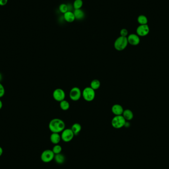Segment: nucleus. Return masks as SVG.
I'll return each mask as SVG.
<instances>
[{"mask_svg": "<svg viewBox=\"0 0 169 169\" xmlns=\"http://www.w3.org/2000/svg\"><path fill=\"white\" fill-rule=\"evenodd\" d=\"M49 128L52 133H61L65 129V124L62 119L54 118L50 122Z\"/></svg>", "mask_w": 169, "mask_h": 169, "instance_id": "obj_1", "label": "nucleus"}, {"mask_svg": "<svg viewBox=\"0 0 169 169\" xmlns=\"http://www.w3.org/2000/svg\"><path fill=\"white\" fill-rule=\"evenodd\" d=\"M128 45L127 37L120 36L117 38L114 42V46L115 49L118 51H122L126 48Z\"/></svg>", "mask_w": 169, "mask_h": 169, "instance_id": "obj_2", "label": "nucleus"}, {"mask_svg": "<svg viewBox=\"0 0 169 169\" xmlns=\"http://www.w3.org/2000/svg\"><path fill=\"white\" fill-rule=\"evenodd\" d=\"M126 120L122 115L115 116L112 119L111 125L115 129H121L125 126Z\"/></svg>", "mask_w": 169, "mask_h": 169, "instance_id": "obj_3", "label": "nucleus"}, {"mask_svg": "<svg viewBox=\"0 0 169 169\" xmlns=\"http://www.w3.org/2000/svg\"><path fill=\"white\" fill-rule=\"evenodd\" d=\"M82 95L87 102H92L95 98V91L91 88L90 87H86L84 89Z\"/></svg>", "mask_w": 169, "mask_h": 169, "instance_id": "obj_4", "label": "nucleus"}, {"mask_svg": "<svg viewBox=\"0 0 169 169\" xmlns=\"http://www.w3.org/2000/svg\"><path fill=\"white\" fill-rule=\"evenodd\" d=\"M54 156L55 154L53 152V150L46 149L42 153L41 159L44 163H50L54 160Z\"/></svg>", "mask_w": 169, "mask_h": 169, "instance_id": "obj_5", "label": "nucleus"}, {"mask_svg": "<svg viewBox=\"0 0 169 169\" xmlns=\"http://www.w3.org/2000/svg\"><path fill=\"white\" fill-rule=\"evenodd\" d=\"M74 133L73 132L71 129H64L62 132L61 135V139L65 143H68L71 141L74 138Z\"/></svg>", "mask_w": 169, "mask_h": 169, "instance_id": "obj_6", "label": "nucleus"}, {"mask_svg": "<svg viewBox=\"0 0 169 169\" xmlns=\"http://www.w3.org/2000/svg\"><path fill=\"white\" fill-rule=\"evenodd\" d=\"M82 92L78 87H74L72 88L69 93L70 99L73 101L76 102L80 99L82 96Z\"/></svg>", "mask_w": 169, "mask_h": 169, "instance_id": "obj_7", "label": "nucleus"}, {"mask_svg": "<svg viewBox=\"0 0 169 169\" xmlns=\"http://www.w3.org/2000/svg\"><path fill=\"white\" fill-rule=\"evenodd\" d=\"M150 28L147 24L139 25L136 30L137 35L139 37L146 36L149 34Z\"/></svg>", "mask_w": 169, "mask_h": 169, "instance_id": "obj_8", "label": "nucleus"}, {"mask_svg": "<svg viewBox=\"0 0 169 169\" xmlns=\"http://www.w3.org/2000/svg\"><path fill=\"white\" fill-rule=\"evenodd\" d=\"M53 98L57 102H61L65 99V92L60 88L55 89L53 92Z\"/></svg>", "mask_w": 169, "mask_h": 169, "instance_id": "obj_9", "label": "nucleus"}, {"mask_svg": "<svg viewBox=\"0 0 169 169\" xmlns=\"http://www.w3.org/2000/svg\"><path fill=\"white\" fill-rule=\"evenodd\" d=\"M128 44L132 46H137L140 43V38L137 34H131L127 37Z\"/></svg>", "mask_w": 169, "mask_h": 169, "instance_id": "obj_10", "label": "nucleus"}, {"mask_svg": "<svg viewBox=\"0 0 169 169\" xmlns=\"http://www.w3.org/2000/svg\"><path fill=\"white\" fill-rule=\"evenodd\" d=\"M112 112L115 116L122 115L124 109L120 104H115L113 105L111 108Z\"/></svg>", "mask_w": 169, "mask_h": 169, "instance_id": "obj_11", "label": "nucleus"}, {"mask_svg": "<svg viewBox=\"0 0 169 169\" xmlns=\"http://www.w3.org/2000/svg\"><path fill=\"white\" fill-rule=\"evenodd\" d=\"M61 139V135L59 134V133H52L50 135V142L54 145L58 144Z\"/></svg>", "mask_w": 169, "mask_h": 169, "instance_id": "obj_12", "label": "nucleus"}, {"mask_svg": "<svg viewBox=\"0 0 169 169\" xmlns=\"http://www.w3.org/2000/svg\"><path fill=\"white\" fill-rule=\"evenodd\" d=\"M64 20L67 22L71 23L75 20V15L72 11H68L63 15Z\"/></svg>", "mask_w": 169, "mask_h": 169, "instance_id": "obj_13", "label": "nucleus"}, {"mask_svg": "<svg viewBox=\"0 0 169 169\" xmlns=\"http://www.w3.org/2000/svg\"><path fill=\"white\" fill-rule=\"evenodd\" d=\"M73 13L75 15V19L77 20H80L83 19L85 16V14L81 9L74 10Z\"/></svg>", "mask_w": 169, "mask_h": 169, "instance_id": "obj_14", "label": "nucleus"}, {"mask_svg": "<svg viewBox=\"0 0 169 169\" xmlns=\"http://www.w3.org/2000/svg\"><path fill=\"white\" fill-rule=\"evenodd\" d=\"M122 116L126 121H130L133 119L134 117V114L133 112L130 109H126L124 110Z\"/></svg>", "mask_w": 169, "mask_h": 169, "instance_id": "obj_15", "label": "nucleus"}, {"mask_svg": "<svg viewBox=\"0 0 169 169\" xmlns=\"http://www.w3.org/2000/svg\"><path fill=\"white\" fill-rule=\"evenodd\" d=\"M54 159L56 163L58 164H62L65 162V157L62 153L55 154Z\"/></svg>", "mask_w": 169, "mask_h": 169, "instance_id": "obj_16", "label": "nucleus"}, {"mask_svg": "<svg viewBox=\"0 0 169 169\" xmlns=\"http://www.w3.org/2000/svg\"><path fill=\"white\" fill-rule=\"evenodd\" d=\"M72 131L75 135H78L82 130V126L79 123H75L72 126Z\"/></svg>", "mask_w": 169, "mask_h": 169, "instance_id": "obj_17", "label": "nucleus"}, {"mask_svg": "<svg viewBox=\"0 0 169 169\" xmlns=\"http://www.w3.org/2000/svg\"><path fill=\"white\" fill-rule=\"evenodd\" d=\"M137 21L139 25H145L148 23L147 18L144 15H140L138 16Z\"/></svg>", "mask_w": 169, "mask_h": 169, "instance_id": "obj_18", "label": "nucleus"}, {"mask_svg": "<svg viewBox=\"0 0 169 169\" xmlns=\"http://www.w3.org/2000/svg\"><path fill=\"white\" fill-rule=\"evenodd\" d=\"M100 81L98 79H95L93 80L91 83V88H92L94 90H97L98 89H99L100 87Z\"/></svg>", "mask_w": 169, "mask_h": 169, "instance_id": "obj_19", "label": "nucleus"}, {"mask_svg": "<svg viewBox=\"0 0 169 169\" xmlns=\"http://www.w3.org/2000/svg\"><path fill=\"white\" fill-rule=\"evenodd\" d=\"M60 107L61 109L64 111H66L69 109L70 108V104L69 102H67V100H62V102H60Z\"/></svg>", "mask_w": 169, "mask_h": 169, "instance_id": "obj_20", "label": "nucleus"}, {"mask_svg": "<svg viewBox=\"0 0 169 169\" xmlns=\"http://www.w3.org/2000/svg\"><path fill=\"white\" fill-rule=\"evenodd\" d=\"M83 2L82 0H75L73 4V7L74 10H78L81 9L83 6Z\"/></svg>", "mask_w": 169, "mask_h": 169, "instance_id": "obj_21", "label": "nucleus"}, {"mask_svg": "<svg viewBox=\"0 0 169 169\" xmlns=\"http://www.w3.org/2000/svg\"><path fill=\"white\" fill-rule=\"evenodd\" d=\"M62 150V147L58 144H56V145H54V146L53 147V149H52L53 152L54 153V154H58L61 153Z\"/></svg>", "mask_w": 169, "mask_h": 169, "instance_id": "obj_22", "label": "nucleus"}, {"mask_svg": "<svg viewBox=\"0 0 169 169\" xmlns=\"http://www.w3.org/2000/svg\"><path fill=\"white\" fill-rule=\"evenodd\" d=\"M59 10L60 13L64 14L68 11V5L66 4H62L59 6Z\"/></svg>", "mask_w": 169, "mask_h": 169, "instance_id": "obj_23", "label": "nucleus"}, {"mask_svg": "<svg viewBox=\"0 0 169 169\" xmlns=\"http://www.w3.org/2000/svg\"><path fill=\"white\" fill-rule=\"evenodd\" d=\"M5 94V89L4 86L0 83V99L4 97Z\"/></svg>", "mask_w": 169, "mask_h": 169, "instance_id": "obj_24", "label": "nucleus"}, {"mask_svg": "<svg viewBox=\"0 0 169 169\" xmlns=\"http://www.w3.org/2000/svg\"><path fill=\"white\" fill-rule=\"evenodd\" d=\"M128 31L127 29L125 28H123L121 29L120 31V36L125 37H127L128 36Z\"/></svg>", "mask_w": 169, "mask_h": 169, "instance_id": "obj_25", "label": "nucleus"}, {"mask_svg": "<svg viewBox=\"0 0 169 169\" xmlns=\"http://www.w3.org/2000/svg\"><path fill=\"white\" fill-rule=\"evenodd\" d=\"M8 0H0V6H4L8 4Z\"/></svg>", "mask_w": 169, "mask_h": 169, "instance_id": "obj_26", "label": "nucleus"}, {"mask_svg": "<svg viewBox=\"0 0 169 169\" xmlns=\"http://www.w3.org/2000/svg\"><path fill=\"white\" fill-rule=\"evenodd\" d=\"M3 153V149L2 147H0V157L2 155Z\"/></svg>", "mask_w": 169, "mask_h": 169, "instance_id": "obj_27", "label": "nucleus"}, {"mask_svg": "<svg viewBox=\"0 0 169 169\" xmlns=\"http://www.w3.org/2000/svg\"><path fill=\"white\" fill-rule=\"evenodd\" d=\"M3 103L2 102V100L0 99V110L3 107Z\"/></svg>", "mask_w": 169, "mask_h": 169, "instance_id": "obj_28", "label": "nucleus"}, {"mask_svg": "<svg viewBox=\"0 0 169 169\" xmlns=\"http://www.w3.org/2000/svg\"><path fill=\"white\" fill-rule=\"evenodd\" d=\"M2 79H3V76H2V74L0 73V83H1V81L2 80Z\"/></svg>", "mask_w": 169, "mask_h": 169, "instance_id": "obj_29", "label": "nucleus"}]
</instances>
